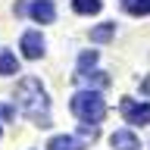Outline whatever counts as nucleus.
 Instances as JSON below:
<instances>
[{"mask_svg": "<svg viewBox=\"0 0 150 150\" xmlns=\"http://www.w3.org/2000/svg\"><path fill=\"white\" fill-rule=\"evenodd\" d=\"M16 106L31 125L38 128H50V97H47L44 84L35 75H25L16 88Z\"/></svg>", "mask_w": 150, "mask_h": 150, "instance_id": "obj_1", "label": "nucleus"}, {"mask_svg": "<svg viewBox=\"0 0 150 150\" xmlns=\"http://www.w3.org/2000/svg\"><path fill=\"white\" fill-rule=\"evenodd\" d=\"M69 110H72L81 122H88V125H97V122L106 116V103H103L100 91H88V88H81L78 94H72Z\"/></svg>", "mask_w": 150, "mask_h": 150, "instance_id": "obj_2", "label": "nucleus"}, {"mask_svg": "<svg viewBox=\"0 0 150 150\" xmlns=\"http://www.w3.org/2000/svg\"><path fill=\"white\" fill-rule=\"evenodd\" d=\"M119 112H122V119L128 122V125H150V103L125 97V100L119 103Z\"/></svg>", "mask_w": 150, "mask_h": 150, "instance_id": "obj_3", "label": "nucleus"}, {"mask_svg": "<svg viewBox=\"0 0 150 150\" xmlns=\"http://www.w3.org/2000/svg\"><path fill=\"white\" fill-rule=\"evenodd\" d=\"M44 47L47 44H44V35H41V31H25L19 50H22L25 59H41V56H44Z\"/></svg>", "mask_w": 150, "mask_h": 150, "instance_id": "obj_4", "label": "nucleus"}, {"mask_svg": "<svg viewBox=\"0 0 150 150\" xmlns=\"http://www.w3.org/2000/svg\"><path fill=\"white\" fill-rule=\"evenodd\" d=\"M28 13H31V19H35V22H41V25H47V22H53V19H56L53 0H31Z\"/></svg>", "mask_w": 150, "mask_h": 150, "instance_id": "obj_5", "label": "nucleus"}, {"mask_svg": "<svg viewBox=\"0 0 150 150\" xmlns=\"http://www.w3.org/2000/svg\"><path fill=\"white\" fill-rule=\"evenodd\" d=\"M84 147H88V141L81 134H56L47 144V150H84Z\"/></svg>", "mask_w": 150, "mask_h": 150, "instance_id": "obj_6", "label": "nucleus"}, {"mask_svg": "<svg viewBox=\"0 0 150 150\" xmlns=\"http://www.w3.org/2000/svg\"><path fill=\"white\" fill-rule=\"evenodd\" d=\"M112 150H141V141L131 134L128 128H119V131H112V138H110Z\"/></svg>", "mask_w": 150, "mask_h": 150, "instance_id": "obj_7", "label": "nucleus"}, {"mask_svg": "<svg viewBox=\"0 0 150 150\" xmlns=\"http://www.w3.org/2000/svg\"><path fill=\"white\" fill-rule=\"evenodd\" d=\"M75 78H78V81H81L88 91H97V88H103V84H110L106 72H97V69H91V72H78Z\"/></svg>", "mask_w": 150, "mask_h": 150, "instance_id": "obj_8", "label": "nucleus"}, {"mask_svg": "<svg viewBox=\"0 0 150 150\" xmlns=\"http://www.w3.org/2000/svg\"><path fill=\"white\" fill-rule=\"evenodd\" d=\"M16 72H19V59H16V53L0 50V75H16Z\"/></svg>", "mask_w": 150, "mask_h": 150, "instance_id": "obj_9", "label": "nucleus"}, {"mask_svg": "<svg viewBox=\"0 0 150 150\" xmlns=\"http://www.w3.org/2000/svg\"><path fill=\"white\" fill-rule=\"evenodd\" d=\"M100 0H72V9L75 13H81V16H94V13H100Z\"/></svg>", "mask_w": 150, "mask_h": 150, "instance_id": "obj_10", "label": "nucleus"}, {"mask_svg": "<svg viewBox=\"0 0 150 150\" xmlns=\"http://www.w3.org/2000/svg\"><path fill=\"white\" fill-rule=\"evenodd\" d=\"M112 35H116V25H112V22H103V25H97L91 31V41L94 44H103V41H110Z\"/></svg>", "mask_w": 150, "mask_h": 150, "instance_id": "obj_11", "label": "nucleus"}, {"mask_svg": "<svg viewBox=\"0 0 150 150\" xmlns=\"http://www.w3.org/2000/svg\"><path fill=\"white\" fill-rule=\"evenodd\" d=\"M94 66H97V50H84L78 56V72H91Z\"/></svg>", "mask_w": 150, "mask_h": 150, "instance_id": "obj_12", "label": "nucleus"}, {"mask_svg": "<svg viewBox=\"0 0 150 150\" xmlns=\"http://www.w3.org/2000/svg\"><path fill=\"white\" fill-rule=\"evenodd\" d=\"M128 13H134V16H150V0H131Z\"/></svg>", "mask_w": 150, "mask_h": 150, "instance_id": "obj_13", "label": "nucleus"}, {"mask_svg": "<svg viewBox=\"0 0 150 150\" xmlns=\"http://www.w3.org/2000/svg\"><path fill=\"white\" fill-rule=\"evenodd\" d=\"M13 116V110H6V106H0V128H3V119H9Z\"/></svg>", "mask_w": 150, "mask_h": 150, "instance_id": "obj_14", "label": "nucleus"}, {"mask_svg": "<svg viewBox=\"0 0 150 150\" xmlns=\"http://www.w3.org/2000/svg\"><path fill=\"white\" fill-rule=\"evenodd\" d=\"M122 6H125V9H128V6H131V0H122Z\"/></svg>", "mask_w": 150, "mask_h": 150, "instance_id": "obj_15", "label": "nucleus"}]
</instances>
